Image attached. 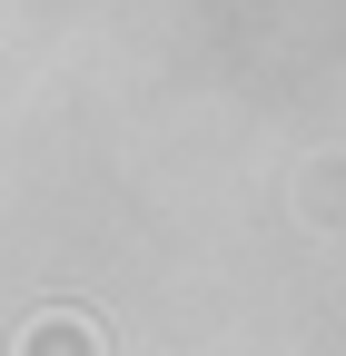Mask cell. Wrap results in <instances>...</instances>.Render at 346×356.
Returning <instances> with one entry per match:
<instances>
[{
    "instance_id": "obj_1",
    "label": "cell",
    "mask_w": 346,
    "mask_h": 356,
    "mask_svg": "<svg viewBox=\"0 0 346 356\" xmlns=\"http://www.w3.org/2000/svg\"><path fill=\"white\" fill-rule=\"evenodd\" d=\"M20 356H99V337L79 327V317H40V327L20 337Z\"/></svg>"
}]
</instances>
